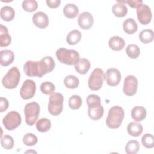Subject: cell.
Wrapping results in <instances>:
<instances>
[{
  "label": "cell",
  "instance_id": "cell-1",
  "mask_svg": "<svg viewBox=\"0 0 154 154\" xmlns=\"http://www.w3.org/2000/svg\"><path fill=\"white\" fill-rule=\"evenodd\" d=\"M55 66V63L51 56L42 58L39 61H27L23 65V70L26 76L42 78L48 73L51 72Z\"/></svg>",
  "mask_w": 154,
  "mask_h": 154
},
{
  "label": "cell",
  "instance_id": "cell-2",
  "mask_svg": "<svg viewBox=\"0 0 154 154\" xmlns=\"http://www.w3.org/2000/svg\"><path fill=\"white\" fill-rule=\"evenodd\" d=\"M88 105V116L93 120H98L103 115L104 108L101 105V99L98 95L90 94L86 99Z\"/></svg>",
  "mask_w": 154,
  "mask_h": 154
},
{
  "label": "cell",
  "instance_id": "cell-3",
  "mask_svg": "<svg viewBox=\"0 0 154 154\" xmlns=\"http://www.w3.org/2000/svg\"><path fill=\"white\" fill-rule=\"evenodd\" d=\"M125 112L123 109L118 105L111 107L108 111L106 119V124L110 129L119 128L124 119Z\"/></svg>",
  "mask_w": 154,
  "mask_h": 154
},
{
  "label": "cell",
  "instance_id": "cell-4",
  "mask_svg": "<svg viewBox=\"0 0 154 154\" xmlns=\"http://www.w3.org/2000/svg\"><path fill=\"white\" fill-rule=\"evenodd\" d=\"M55 55L60 63L66 65H75L79 60V53L73 49L60 48L56 51Z\"/></svg>",
  "mask_w": 154,
  "mask_h": 154
},
{
  "label": "cell",
  "instance_id": "cell-5",
  "mask_svg": "<svg viewBox=\"0 0 154 154\" xmlns=\"http://www.w3.org/2000/svg\"><path fill=\"white\" fill-rule=\"evenodd\" d=\"M64 97L60 93L54 92L49 97L48 103V111L54 116L60 114L63 109Z\"/></svg>",
  "mask_w": 154,
  "mask_h": 154
},
{
  "label": "cell",
  "instance_id": "cell-6",
  "mask_svg": "<svg viewBox=\"0 0 154 154\" xmlns=\"http://www.w3.org/2000/svg\"><path fill=\"white\" fill-rule=\"evenodd\" d=\"M40 105L35 102H32L25 105L24 114L25 122L29 126H32L37 120L40 114Z\"/></svg>",
  "mask_w": 154,
  "mask_h": 154
},
{
  "label": "cell",
  "instance_id": "cell-7",
  "mask_svg": "<svg viewBox=\"0 0 154 154\" xmlns=\"http://www.w3.org/2000/svg\"><path fill=\"white\" fill-rule=\"evenodd\" d=\"M20 81V72L17 67H11L2 79V85L7 89L16 88Z\"/></svg>",
  "mask_w": 154,
  "mask_h": 154
},
{
  "label": "cell",
  "instance_id": "cell-8",
  "mask_svg": "<svg viewBox=\"0 0 154 154\" xmlns=\"http://www.w3.org/2000/svg\"><path fill=\"white\" fill-rule=\"evenodd\" d=\"M104 79V73L100 68L94 69L90 74L88 80V85L90 90L97 91L101 88Z\"/></svg>",
  "mask_w": 154,
  "mask_h": 154
},
{
  "label": "cell",
  "instance_id": "cell-9",
  "mask_svg": "<svg viewBox=\"0 0 154 154\" xmlns=\"http://www.w3.org/2000/svg\"><path fill=\"white\" fill-rule=\"evenodd\" d=\"M22 122L20 114L14 111L8 112L2 119L4 126L8 131H13L20 126Z\"/></svg>",
  "mask_w": 154,
  "mask_h": 154
},
{
  "label": "cell",
  "instance_id": "cell-10",
  "mask_svg": "<svg viewBox=\"0 0 154 154\" xmlns=\"http://www.w3.org/2000/svg\"><path fill=\"white\" fill-rule=\"evenodd\" d=\"M137 18L142 25H147L152 20V14L150 8L146 4H140L137 7Z\"/></svg>",
  "mask_w": 154,
  "mask_h": 154
},
{
  "label": "cell",
  "instance_id": "cell-11",
  "mask_svg": "<svg viewBox=\"0 0 154 154\" xmlns=\"http://www.w3.org/2000/svg\"><path fill=\"white\" fill-rule=\"evenodd\" d=\"M138 79L133 75L127 76L123 83V91L128 96H132L136 94L138 88Z\"/></svg>",
  "mask_w": 154,
  "mask_h": 154
},
{
  "label": "cell",
  "instance_id": "cell-12",
  "mask_svg": "<svg viewBox=\"0 0 154 154\" xmlns=\"http://www.w3.org/2000/svg\"><path fill=\"white\" fill-rule=\"evenodd\" d=\"M36 84L32 79L25 80L20 90V96L25 100L31 99L35 95Z\"/></svg>",
  "mask_w": 154,
  "mask_h": 154
},
{
  "label": "cell",
  "instance_id": "cell-13",
  "mask_svg": "<svg viewBox=\"0 0 154 154\" xmlns=\"http://www.w3.org/2000/svg\"><path fill=\"white\" fill-rule=\"evenodd\" d=\"M104 79L107 84L111 87L117 85L121 80V73L116 68H109L107 69L104 75Z\"/></svg>",
  "mask_w": 154,
  "mask_h": 154
},
{
  "label": "cell",
  "instance_id": "cell-14",
  "mask_svg": "<svg viewBox=\"0 0 154 154\" xmlns=\"http://www.w3.org/2000/svg\"><path fill=\"white\" fill-rule=\"evenodd\" d=\"M78 23L80 28L82 29H90L94 23L93 17L89 12H83L79 14L78 19Z\"/></svg>",
  "mask_w": 154,
  "mask_h": 154
},
{
  "label": "cell",
  "instance_id": "cell-15",
  "mask_svg": "<svg viewBox=\"0 0 154 154\" xmlns=\"http://www.w3.org/2000/svg\"><path fill=\"white\" fill-rule=\"evenodd\" d=\"M34 24L40 29H44L49 25V17L47 14L42 11H38L32 16Z\"/></svg>",
  "mask_w": 154,
  "mask_h": 154
},
{
  "label": "cell",
  "instance_id": "cell-16",
  "mask_svg": "<svg viewBox=\"0 0 154 154\" xmlns=\"http://www.w3.org/2000/svg\"><path fill=\"white\" fill-rule=\"evenodd\" d=\"M14 59L13 52L9 49L2 50L0 52V64L2 66H8L11 64Z\"/></svg>",
  "mask_w": 154,
  "mask_h": 154
},
{
  "label": "cell",
  "instance_id": "cell-17",
  "mask_svg": "<svg viewBox=\"0 0 154 154\" xmlns=\"http://www.w3.org/2000/svg\"><path fill=\"white\" fill-rule=\"evenodd\" d=\"M90 62L88 60L82 58H79V61L75 64L76 71L81 75L86 74L90 68Z\"/></svg>",
  "mask_w": 154,
  "mask_h": 154
},
{
  "label": "cell",
  "instance_id": "cell-18",
  "mask_svg": "<svg viewBox=\"0 0 154 154\" xmlns=\"http://www.w3.org/2000/svg\"><path fill=\"white\" fill-rule=\"evenodd\" d=\"M108 45L112 50L119 51L124 48L125 42L122 37L119 36H113L109 38Z\"/></svg>",
  "mask_w": 154,
  "mask_h": 154
},
{
  "label": "cell",
  "instance_id": "cell-19",
  "mask_svg": "<svg viewBox=\"0 0 154 154\" xmlns=\"http://www.w3.org/2000/svg\"><path fill=\"white\" fill-rule=\"evenodd\" d=\"M11 42V38L8 34L7 28L1 24L0 25V46L7 47Z\"/></svg>",
  "mask_w": 154,
  "mask_h": 154
},
{
  "label": "cell",
  "instance_id": "cell-20",
  "mask_svg": "<svg viewBox=\"0 0 154 154\" xmlns=\"http://www.w3.org/2000/svg\"><path fill=\"white\" fill-rule=\"evenodd\" d=\"M147 115V111L144 107L137 106L132 108L131 111L132 118L135 122H141L143 120Z\"/></svg>",
  "mask_w": 154,
  "mask_h": 154
},
{
  "label": "cell",
  "instance_id": "cell-21",
  "mask_svg": "<svg viewBox=\"0 0 154 154\" xmlns=\"http://www.w3.org/2000/svg\"><path fill=\"white\" fill-rule=\"evenodd\" d=\"M123 31L128 34H133L138 29V25L132 18L126 19L123 23Z\"/></svg>",
  "mask_w": 154,
  "mask_h": 154
},
{
  "label": "cell",
  "instance_id": "cell-22",
  "mask_svg": "<svg viewBox=\"0 0 154 154\" xmlns=\"http://www.w3.org/2000/svg\"><path fill=\"white\" fill-rule=\"evenodd\" d=\"M128 134L132 137H139L143 131V128L141 123L132 122L129 123L127 126Z\"/></svg>",
  "mask_w": 154,
  "mask_h": 154
},
{
  "label": "cell",
  "instance_id": "cell-23",
  "mask_svg": "<svg viewBox=\"0 0 154 154\" xmlns=\"http://www.w3.org/2000/svg\"><path fill=\"white\" fill-rule=\"evenodd\" d=\"M117 3L112 7V11L113 14L118 17H123L127 14L128 8L126 5L120 1H117Z\"/></svg>",
  "mask_w": 154,
  "mask_h": 154
},
{
  "label": "cell",
  "instance_id": "cell-24",
  "mask_svg": "<svg viewBox=\"0 0 154 154\" xmlns=\"http://www.w3.org/2000/svg\"><path fill=\"white\" fill-rule=\"evenodd\" d=\"M64 16L69 19L75 18L79 13L78 7L74 4H67L63 8Z\"/></svg>",
  "mask_w": 154,
  "mask_h": 154
},
{
  "label": "cell",
  "instance_id": "cell-25",
  "mask_svg": "<svg viewBox=\"0 0 154 154\" xmlns=\"http://www.w3.org/2000/svg\"><path fill=\"white\" fill-rule=\"evenodd\" d=\"M1 18L6 22L11 21L15 16L14 9L10 6H4L1 8L0 11Z\"/></svg>",
  "mask_w": 154,
  "mask_h": 154
},
{
  "label": "cell",
  "instance_id": "cell-26",
  "mask_svg": "<svg viewBox=\"0 0 154 154\" xmlns=\"http://www.w3.org/2000/svg\"><path fill=\"white\" fill-rule=\"evenodd\" d=\"M81 33L79 30L74 29L69 32L66 37V42L70 45L78 44L81 38Z\"/></svg>",
  "mask_w": 154,
  "mask_h": 154
},
{
  "label": "cell",
  "instance_id": "cell-27",
  "mask_svg": "<svg viewBox=\"0 0 154 154\" xmlns=\"http://www.w3.org/2000/svg\"><path fill=\"white\" fill-rule=\"evenodd\" d=\"M138 37L141 42L145 44H147L153 40L154 32L152 29H145L140 32Z\"/></svg>",
  "mask_w": 154,
  "mask_h": 154
},
{
  "label": "cell",
  "instance_id": "cell-28",
  "mask_svg": "<svg viewBox=\"0 0 154 154\" xmlns=\"http://www.w3.org/2000/svg\"><path fill=\"white\" fill-rule=\"evenodd\" d=\"M51 128V122L47 118H42L36 123V128L40 132H48Z\"/></svg>",
  "mask_w": 154,
  "mask_h": 154
},
{
  "label": "cell",
  "instance_id": "cell-29",
  "mask_svg": "<svg viewBox=\"0 0 154 154\" xmlns=\"http://www.w3.org/2000/svg\"><path fill=\"white\" fill-rule=\"evenodd\" d=\"M64 84L67 88H70V89H74V88H76L78 87L79 84V81L76 76L70 75L65 77L64 79Z\"/></svg>",
  "mask_w": 154,
  "mask_h": 154
},
{
  "label": "cell",
  "instance_id": "cell-30",
  "mask_svg": "<svg viewBox=\"0 0 154 154\" xmlns=\"http://www.w3.org/2000/svg\"><path fill=\"white\" fill-rule=\"evenodd\" d=\"M127 55L131 59H136L140 54V49L137 45L130 44L126 48Z\"/></svg>",
  "mask_w": 154,
  "mask_h": 154
},
{
  "label": "cell",
  "instance_id": "cell-31",
  "mask_svg": "<svg viewBox=\"0 0 154 154\" xmlns=\"http://www.w3.org/2000/svg\"><path fill=\"white\" fill-rule=\"evenodd\" d=\"M140 149V144L137 140H130L125 146V152L128 154H136Z\"/></svg>",
  "mask_w": 154,
  "mask_h": 154
},
{
  "label": "cell",
  "instance_id": "cell-32",
  "mask_svg": "<svg viewBox=\"0 0 154 154\" xmlns=\"http://www.w3.org/2000/svg\"><path fill=\"white\" fill-rule=\"evenodd\" d=\"M82 99L78 95H73L69 99V106L70 109L76 110L82 105Z\"/></svg>",
  "mask_w": 154,
  "mask_h": 154
},
{
  "label": "cell",
  "instance_id": "cell-33",
  "mask_svg": "<svg viewBox=\"0 0 154 154\" xmlns=\"http://www.w3.org/2000/svg\"><path fill=\"white\" fill-rule=\"evenodd\" d=\"M55 90V85L50 81H45L40 85V91L42 93L47 95L51 94Z\"/></svg>",
  "mask_w": 154,
  "mask_h": 154
},
{
  "label": "cell",
  "instance_id": "cell-34",
  "mask_svg": "<svg viewBox=\"0 0 154 154\" xmlns=\"http://www.w3.org/2000/svg\"><path fill=\"white\" fill-rule=\"evenodd\" d=\"M22 6L25 11L31 13L37 9L38 4L35 0H25L22 2Z\"/></svg>",
  "mask_w": 154,
  "mask_h": 154
},
{
  "label": "cell",
  "instance_id": "cell-35",
  "mask_svg": "<svg viewBox=\"0 0 154 154\" xmlns=\"http://www.w3.org/2000/svg\"><path fill=\"white\" fill-rule=\"evenodd\" d=\"M1 138V144L4 149L6 150H10L13 147L14 141L11 136L9 135H4Z\"/></svg>",
  "mask_w": 154,
  "mask_h": 154
},
{
  "label": "cell",
  "instance_id": "cell-36",
  "mask_svg": "<svg viewBox=\"0 0 154 154\" xmlns=\"http://www.w3.org/2000/svg\"><path fill=\"white\" fill-rule=\"evenodd\" d=\"M141 143L144 147L151 149L154 147V137L151 134H145L141 138Z\"/></svg>",
  "mask_w": 154,
  "mask_h": 154
},
{
  "label": "cell",
  "instance_id": "cell-37",
  "mask_svg": "<svg viewBox=\"0 0 154 154\" xmlns=\"http://www.w3.org/2000/svg\"><path fill=\"white\" fill-rule=\"evenodd\" d=\"M23 143L27 146H32L37 144V137L32 133H27L23 137Z\"/></svg>",
  "mask_w": 154,
  "mask_h": 154
},
{
  "label": "cell",
  "instance_id": "cell-38",
  "mask_svg": "<svg viewBox=\"0 0 154 154\" xmlns=\"http://www.w3.org/2000/svg\"><path fill=\"white\" fill-rule=\"evenodd\" d=\"M8 108V100L3 97L0 98V112H2L7 109Z\"/></svg>",
  "mask_w": 154,
  "mask_h": 154
},
{
  "label": "cell",
  "instance_id": "cell-39",
  "mask_svg": "<svg viewBox=\"0 0 154 154\" xmlns=\"http://www.w3.org/2000/svg\"><path fill=\"white\" fill-rule=\"evenodd\" d=\"M120 1L123 4L125 3L128 4L129 6L132 8H137L139 4L143 3V1L141 0H128V1Z\"/></svg>",
  "mask_w": 154,
  "mask_h": 154
},
{
  "label": "cell",
  "instance_id": "cell-40",
  "mask_svg": "<svg viewBox=\"0 0 154 154\" xmlns=\"http://www.w3.org/2000/svg\"><path fill=\"white\" fill-rule=\"evenodd\" d=\"M47 5L51 8H56L60 5V0H46Z\"/></svg>",
  "mask_w": 154,
  "mask_h": 154
}]
</instances>
